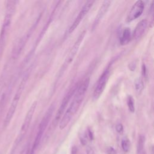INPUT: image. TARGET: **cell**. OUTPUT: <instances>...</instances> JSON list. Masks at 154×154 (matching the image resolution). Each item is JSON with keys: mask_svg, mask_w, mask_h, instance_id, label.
Wrapping results in <instances>:
<instances>
[{"mask_svg": "<svg viewBox=\"0 0 154 154\" xmlns=\"http://www.w3.org/2000/svg\"><path fill=\"white\" fill-rule=\"evenodd\" d=\"M89 82L90 79L87 78L77 87L71 103L60 122L59 128L61 130L64 129L67 126L72 118L79 109L87 91Z\"/></svg>", "mask_w": 154, "mask_h": 154, "instance_id": "obj_1", "label": "cell"}, {"mask_svg": "<svg viewBox=\"0 0 154 154\" xmlns=\"http://www.w3.org/2000/svg\"><path fill=\"white\" fill-rule=\"evenodd\" d=\"M16 1H8L5 7V16L0 32V57L5 48L11 26L13 16L15 12Z\"/></svg>", "mask_w": 154, "mask_h": 154, "instance_id": "obj_2", "label": "cell"}, {"mask_svg": "<svg viewBox=\"0 0 154 154\" xmlns=\"http://www.w3.org/2000/svg\"><path fill=\"white\" fill-rule=\"evenodd\" d=\"M28 77H29L28 72H26L24 75L23 77L22 78L19 85L18 86V88L14 94V96L12 102L10 105L9 109L8 110V112L6 114V116H5V118L4 120V125L5 127L9 125L11 119L13 118V117L14 116V114L15 113L16 109L17 108V105L19 103V100L22 96V94L23 93V91L25 88V85L28 81Z\"/></svg>", "mask_w": 154, "mask_h": 154, "instance_id": "obj_3", "label": "cell"}, {"mask_svg": "<svg viewBox=\"0 0 154 154\" xmlns=\"http://www.w3.org/2000/svg\"><path fill=\"white\" fill-rule=\"evenodd\" d=\"M37 103V101H34L32 103L30 108H29V109H28V112L26 114V116L25 117V119L23 120V122L22 123V125L21 126L20 131V132L19 134V135L17 137V138L16 140V141L14 143V146H13V150L11 151V154H14L15 153V152L16 151L17 148L18 147L19 144L22 141L23 138H24L25 135H26V132L28 130V128L29 127L30 123L31 122L35 110L36 109Z\"/></svg>", "mask_w": 154, "mask_h": 154, "instance_id": "obj_4", "label": "cell"}, {"mask_svg": "<svg viewBox=\"0 0 154 154\" xmlns=\"http://www.w3.org/2000/svg\"><path fill=\"white\" fill-rule=\"evenodd\" d=\"M54 107L55 106H54V105L50 106V107L49 108L47 112L45 114L44 117H43V119H42V121H41V122L39 125L38 131H37L34 142L33 143L32 147L31 149L34 151H35L36 150V149L37 148V147L38 146V145L40 143V141L42 140L43 133L45 131V129H46V128L48 125V123L50 121V119H51V118L52 116V114H53V112H54Z\"/></svg>", "mask_w": 154, "mask_h": 154, "instance_id": "obj_5", "label": "cell"}, {"mask_svg": "<svg viewBox=\"0 0 154 154\" xmlns=\"http://www.w3.org/2000/svg\"><path fill=\"white\" fill-rule=\"evenodd\" d=\"M85 34H86V31H82L81 34L79 35V37H78L77 40H76V42H75L74 45H73V46L72 47V48L70 49V50L69 51L65 60H64V62L62 66V67L61 69V70L60 72V75L66 70V69L69 67V66L71 64V63L73 61L75 57L76 56L79 49V47L81 46V44L85 35Z\"/></svg>", "mask_w": 154, "mask_h": 154, "instance_id": "obj_6", "label": "cell"}, {"mask_svg": "<svg viewBox=\"0 0 154 154\" xmlns=\"http://www.w3.org/2000/svg\"><path fill=\"white\" fill-rule=\"evenodd\" d=\"M78 87L76 86H73L68 92V93L66 94V95L64 96V97L63 98V100H62V102L55 114V118H54V120L52 122V126L55 128L57 125V123L58 122V121L60 120V119L61 118L63 113L64 112V111L67 107V105H68V103L69 102L70 99L72 98V96H73L75 93V91L76 90Z\"/></svg>", "mask_w": 154, "mask_h": 154, "instance_id": "obj_7", "label": "cell"}, {"mask_svg": "<svg viewBox=\"0 0 154 154\" xmlns=\"http://www.w3.org/2000/svg\"><path fill=\"white\" fill-rule=\"evenodd\" d=\"M109 74H110V71H109V69L108 68L102 73L101 76L99 77L96 84V86L93 93V99L94 100L98 99L100 96V95L102 94L103 90H105L106 85L107 84V82L109 76Z\"/></svg>", "mask_w": 154, "mask_h": 154, "instance_id": "obj_8", "label": "cell"}, {"mask_svg": "<svg viewBox=\"0 0 154 154\" xmlns=\"http://www.w3.org/2000/svg\"><path fill=\"white\" fill-rule=\"evenodd\" d=\"M94 2V1H87L84 4V6L82 7L81 10H80V11L78 13V16H76V17L75 18V20L73 21V22L72 23V25L70 26V27L69 29L68 33L69 34H71L72 32H73L74 30L78 27V26L79 25V23L81 22V20L84 18L85 15L90 11V8H91V7H92V5H93Z\"/></svg>", "mask_w": 154, "mask_h": 154, "instance_id": "obj_9", "label": "cell"}, {"mask_svg": "<svg viewBox=\"0 0 154 154\" xmlns=\"http://www.w3.org/2000/svg\"><path fill=\"white\" fill-rule=\"evenodd\" d=\"M144 8V3L143 1L139 0L136 1L128 14L126 21L128 22H131L138 18L142 14Z\"/></svg>", "mask_w": 154, "mask_h": 154, "instance_id": "obj_10", "label": "cell"}, {"mask_svg": "<svg viewBox=\"0 0 154 154\" xmlns=\"http://www.w3.org/2000/svg\"><path fill=\"white\" fill-rule=\"evenodd\" d=\"M111 2L110 1H105L102 4L97 14V16L95 18L94 22L93 25V28L94 29L95 27L98 25V23L100 22V21L102 20L103 17L105 16L106 13L107 12Z\"/></svg>", "mask_w": 154, "mask_h": 154, "instance_id": "obj_11", "label": "cell"}, {"mask_svg": "<svg viewBox=\"0 0 154 154\" xmlns=\"http://www.w3.org/2000/svg\"><path fill=\"white\" fill-rule=\"evenodd\" d=\"M148 25V21L146 19H143L140 21L137 25L134 33H133V38L134 39L140 38L145 32L147 26Z\"/></svg>", "mask_w": 154, "mask_h": 154, "instance_id": "obj_12", "label": "cell"}, {"mask_svg": "<svg viewBox=\"0 0 154 154\" xmlns=\"http://www.w3.org/2000/svg\"><path fill=\"white\" fill-rule=\"evenodd\" d=\"M131 37V30L129 28H125L122 33V35L120 38V43L122 45H125L128 44L130 40Z\"/></svg>", "mask_w": 154, "mask_h": 154, "instance_id": "obj_13", "label": "cell"}, {"mask_svg": "<svg viewBox=\"0 0 154 154\" xmlns=\"http://www.w3.org/2000/svg\"><path fill=\"white\" fill-rule=\"evenodd\" d=\"M145 143V137L144 135H140L138 138L137 144V154H143L144 151V146Z\"/></svg>", "mask_w": 154, "mask_h": 154, "instance_id": "obj_14", "label": "cell"}, {"mask_svg": "<svg viewBox=\"0 0 154 154\" xmlns=\"http://www.w3.org/2000/svg\"><path fill=\"white\" fill-rule=\"evenodd\" d=\"M127 105H128L129 110L131 112H135L134 99L131 96H128L127 97Z\"/></svg>", "mask_w": 154, "mask_h": 154, "instance_id": "obj_15", "label": "cell"}, {"mask_svg": "<svg viewBox=\"0 0 154 154\" xmlns=\"http://www.w3.org/2000/svg\"><path fill=\"white\" fill-rule=\"evenodd\" d=\"M134 85H135V87L136 90L138 93H140L144 88L143 82V81L141 78L136 79L135 82H134Z\"/></svg>", "mask_w": 154, "mask_h": 154, "instance_id": "obj_16", "label": "cell"}, {"mask_svg": "<svg viewBox=\"0 0 154 154\" xmlns=\"http://www.w3.org/2000/svg\"><path fill=\"white\" fill-rule=\"evenodd\" d=\"M122 147L124 152H128L130 149V141L128 138H124L122 141Z\"/></svg>", "mask_w": 154, "mask_h": 154, "instance_id": "obj_17", "label": "cell"}, {"mask_svg": "<svg viewBox=\"0 0 154 154\" xmlns=\"http://www.w3.org/2000/svg\"><path fill=\"white\" fill-rule=\"evenodd\" d=\"M116 129L118 133L122 134L123 131V127L121 123H119L116 126Z\"/></svg>", "mask_w": 154, "mask_h": 154, "instance_id": "obj_18", "label": "cell"}, {"mask_svg": "<svg viewBox=\"0 0 154 154\" xmlns=\"http://www.w3.org/2000/svg\"><path fill=\"white\" fill-rule=\"evenodd\" d=\"M108 154H117L116 150L112 147H109L107 149Z\"/></svg>", "mask_w": 154, "mask_h": 154, "instance_id": "obj_19", "label": "cell"}, {"mask_svg": "<svg viewBox=\"0 0 154 154\" xmlns=\"http://www.w3.org/2000/svg\"><path fill=\"white\" fill-rule=\"evenodd\" d=\"M87 154H94L93 149L90 146H87L86 148Z\"/></svg>", "mask_w": 154, "mask_h": 154, "instance_id": "obj_20", "label": "cell"}, {"mask_svg": "<svg viewBox=\"0 0 154 154\" xmlns=\"http://www.w3.org/2000/svg\"><path fill=\"white\" fill-rule=\"evenodd\" d=\"M87 134H88V138L90 140H93V134L92 132V131L88 129V131H87Z\"/></svg>", "mask_w": 154, "mask_h": 154, "instance_id": "obj_21", "label": "cell"}, {"mask_svg": "<svg viewBox=\"0 0 154 154\" xmlns=\"http://www.w3.org/2000/svg\"><path fill=\"white\" fill-rule=\"evenodd\" d=\"M80 140H81V144H82L83 145H85L87 144V140H86V136L83 135L80 138Z\"/></svg>", "mask_w": 154, "mask_h": 154, "instance_id": "obj_22", "label": "cell"}, {"mask_svg": "<svg viewBox=\"0 0 154 154\" xmlns=\"http://www.w3.org/2000/svg\"><path fill=\"white\" fill-rule=\"evenodd\" d=\"M78 149L76 146H73L72 148V154H77Z\"/></svg>", "mask_w": 154, "mask_h": 154, "instance_id": "obj_23", "label": "cell"}, {"mask_svg": "<svg viewBox=\"0 0 154 154\" xmlns=\"http://www.w3.org/2000/svg\"><path fill=\"white\" fill-rule=\"evenodd\" d=\"M143 154H146V152H143Z\"/></svg>", "mask_w": 154, "mask_h": 154, "instance_id": "obj_24", "label": "cell"}]
</instances>
